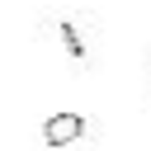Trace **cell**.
<instances>
[{"label":"cell","instance_id":"obj_1","mask_svg":"<svg viewBox=\"0 0 151 151\" xmlns=\"http://www.w3.org/2000/svg\"><path fill=\"white\" fill-rule=\"evenodd\" d=\"M38 38L52 42L71 71H99L104 61V19L94 9H47L38 19Z\"/></svg>","mask_w":151,"mask_h":151},{"label":"cell","instance_id":"obj_2","mask_svg":"<svg viewBox=\"0 0 151 151\" xmlns=\"http://www.w3.org/2000/svg\"><path fill=\"white\" fill-rule=\"evenodd\" d=\"M80 137H90V118L85 113H52L42 123V142L47 146H76Z\"/></svg>","mask_w":151,"mask_h":151}]
</instances>
